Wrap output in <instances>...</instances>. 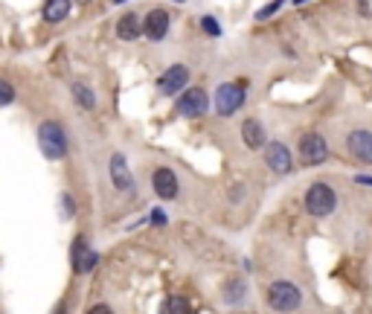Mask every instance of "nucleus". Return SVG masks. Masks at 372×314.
<instances>
[{
    "label": "nucleus",
    "instance_id": "obj_2",
    "mask_svg": "<svg viewBox=\"0 0 372 314\" xmlns=\"http://www.w3.org/2000/svg\"><path fill=\"white\" fill-rule=\"evenodd\" d=\"M303 204H305V213L312 215V219H326V215L338 210V195H334V189L329 184L317 180V184L308 186Z\"/></svg>",
    "mask_w": 372,
    "mask_h": 314
},
{
    "label": "nucleus",
    "instance_id": "obj_22",
    "mask_svg": "<svg viewBox=\"0 0 372 314\" xmlns=\"http://www.w3.org/2000/svg\"><path fill=\"white\" fill-rule=\"evenodd\" d=\"M9 102H15V88H12L6 79H0V108L9 105Z\"/></svg>",
    "mask_w": 372,
    "mask_h": 314
},
{
    "label": "nucleus",
    "instance_id": "obj_20",
    "mask_svg": "<svg viewBox=\"0 0 372 314\" xmlns=\"http://www.w3.org/2000/svg\"><path fill=\"white\" fill-rule=\"evenodd\" d=\"M61 219H73L76 215V201H73V195H67V192H61Z\"/></svg>",
    "mask_w": 372,
    "mask_h": 314
},
{
    "label": "nucleus",
    "instance_id": "obj_10",
    "mask_svg": "<svg viewBox=\"0 0 372 314\" xmlns=\"http://www.w3.org/2000/svg\"><path fill=\"white\" fill-rule=\"evenodd\" d=\"M152 189H154V195H157L160 201L178 198V192H181L178 175L172 172L169 166H157V169H154V175H152Z\"/></svg>",
    "mask_w": 372,
    "mask_h": 314
},
{
    "label": "nucleus",
    "instance_id": "obj_19",
    "mask_svg": "<svg viewBox=\"0 0 372 314\" xmlns=\"http://www.w3.org/2000/svg\"><path fill=\"white\" fill-rule=\"evenodd\" d=\"M166 314H186L189 311V300L186 297H169V303L163 306Z\"/></svg>",
    "mask_w": 372,
    "mask_h": 314
},
{
    "label": "nucleus",
    "instance_id": "obj_8",
    "mask_svg": "<svg viewBox=\"0 0 372 314\" xmlns=\"http://www.w3.org/2000/svg\"><path fill=\"white\" fill-rule=\"evenodd\" d=\"M346 152H349L358 163L372 166V131L367 128H355L346 134Z\"/></svg>",
    "mask_w": 372,
    "mask_h": 314
},
{
    "label": "nucleus",
    "instance_id": "obj_4",
    "mask_svg": "<svg viewBox=\"0 0 372 314\" xmlns=\"http://www.w3.org/2000/svg\"><path fill=\"white\" fill-rule=\"evenodd\" d=\"M207 108H209V99H207L204 88H186L175 102V114L186 117V119H198L207 114Z\"/></svg>",
    "mask_w": 372,
    "mask_h": 314
},
{
    "label": "nucleus",
    "instance_id": "obj_21",
    "mask_svg": "<svg viewBox=\"0 0 372 314\" xmlns=\"http://www.w3.org/2000/svg\"><path fill=\"white\" fill-rule=\"evenodd\" d=\"M282 6H285V0H270L268 6H262V9L256 12V21H268L270 15H277V12H279Z\"/></svg>",
    "mask_w": 372,
    "mask_h": 314
},
{
    "label": "nucleus",
    "instance_id": "obj_18",
    "mask_svg": "<svg viewBox=\"0 0 372 314\" xmlns=\"http://www.w3.org/2000/svg\"><path fill=\"white\" fill-rule=\"evenodd\" d=\"M70 90H73V99H76V105H82L84 111H93V108H96V93L88 88V84L76 82Z\"/></svg>",
    "mask_w": 372,
    "mask_h": 314
},
{
    "label": "nucleus",
    "instance_id": "obj_23",
    "mask_svg": "<svg viewBox=\"0 0 372 314\" xmlns=\"http://www.w3.org/2000/svg\"><path fill=\"white\" fill-rule=\"evenodd\" d=\"M201 27H204V32H207V35H213V38H218V35H221V27L216 23V18H213V15L201 18Z\"/></svg>",
    "mask_w": 372,
    "mask_h": 314
},
{
    "label": "nucleus",
    "instance_id": "obj_25",
    "mask_svg": "<svg viewBox=\"0 0 372 314\" xmlns=\"http://www.w3.org/2000/svg\"><path fill=\"white\" fill-rule=\"evenodd\" d=\"M355 184H361V186H372V175H358V178H355Z\"/></svg>",
    "mask_w": 372,
    "mask_h": 314
},
{
    "label": "nucleus",
    "instance_id": "obj_6",
    "mask_svg": "<svg viewBox=\"0 0 372 314\" xmlns=\"http://www.w3.org/2000/svg\"><path fill=\"white\" fill-rule=\"evenodd\" d=\"M329 157V143L323 134H305L300 140V160L303 166H320Z\"/></svg>",
    "mask_w": 372,
    "mask_h": 314
},
{
    "label": "nucleus",
    "instance_id": "obj_11",
    "mask_svg": "<svg viewBox=\"0 0 372 314\" xmlns=\"http://www.w3.org/2000/svg\"><path fill=\"white\" fill-rule=\"evenodd\" d=\"M169 27H172V18H169L166 9H152L143 18V35L152 41H163L169 35Z\"/></svg>",
    "mask_w": 372,
    "mask_h": 314
},
{
    "label": "nucleus",
    "instance_id": "obj_14",
    "mask_svg": "<svg viewBox=\"0 0 372 314\" xmlns=\"http://www.w3.org/2000/svg\"><path fill=\"white\" fill-rule=\"evenodd\" d=\"M143 35V18L134 15V12H126L119 21H117V38L122 41H137Z\"/></svg>",
    "mask_w": 372,
    "mask_h": 314
},
{
    "label": "nucleus",
    "instance_id": "obj_7",
    "mask_svg": "<svg viewBox=\"0 0 372 314\" xmlns=\"http://www.w3.org/2000/svg\"><path fill=\"white\" fill-rule=\"evenodd\" d=\"M189 84V67L186 64H172L169 70H163V76L157 79V90L163 96H178L186 90Z\"/></svg>",
    "mask_w": 372,
    "mask_h": 314
},
{
    "label": "nucleus",
    "instance_id": "obj_9",
    "mask_svg": "<svg viewBox=\"0 0 372 314\" xmlns=\"http://www.w3.org/2000/svg\"><path fill=\"white\" fill-rule=\"evenodd\" d=\"M265 163H268V169H270L274 175H288L291 169H294L291 152H288V146H285V143H279V140L265 143Z\"/></svg>",
    "mask_w": 372,
    "mask_h": 314
},
{
    "label": "nucleus",
    "instance_id": "obj_3",
    "mask_svg": "<svg viewBox=\"0 0 372 314\" xmlns=\"http://www.w3.org/2000/svg\"><path fill=\"white\" fill-rule=\"evenodd\" d=\"M300 303H303V294H300V288H297L294 282H288V280L270 282L268 306L274 311H294V309H300Z\"/></svg>",
    "mask_w": 372,
    "mask_h": 314
},
{
    "label": "nucleus",
    "instance_id": "obj_5",
    "mask_svg": "<svg viewBox=\"0 0 372 314\" xmlns=\"http://www.w3.org/2000/svg\"><path fill=\"white\" fill-rule=\"evenodd\" d=\"M244 99H247L244 84H233V82L221 84V88L216 90V111H218V117H233L244 105Z\"/></svg>",
    "mask_w": 372,
    "mask_h": 314
},
{
    "label": "nucleus",
    "instance_id": "obj_24",
    "mask_svg": "<svg viewBox=\"0 0 372 314\" xmlns=\"http://www.w3.org/2000/svg\"><path fill=\"white\" fill-rule=\"evenodd\" d=\"M152 221H154V224H166V213L154 210V213H152Z\"/></svg>",
    "mask_w": 372,
    "mask_h": 314
},
{
    "label": "nucleus",
    "instance_id": "obj_28",
    "mask_svg": "<svg viewBox=\"0 0 372 314\" xmlns=\"http://www.w3.org/2000/svg\"><path fill=\"white\" fill-rule=\"evenodd\" d=\"M76 3H82V6H84V3H91V0H76Z\"/></svg>",
    "mask_w": 372,
    "mask_h": 314
},
{
    "label": "nucleus",
    "instance_id": "obj_29",
    "mask_svg": "<svg viewBox=\"0 0 372 314\" xmlns=\"http://www.w3.org/2000/svg\"><path fill=\"white\" fill-rule=\"evenodd\" d=\"M114 3H128V0H114Z\"/></svg>",
    "mask_w": 372,
    "mask_h": 314
},
{
    "label": "nucleus",
    "instance_id": "obj_26",
    "mask_svg": "<svg viewBox=\"0 0 372 314\" xmlns=\"http://www.w3.org/2000/svg\"><path fill=\"white\" fill-rule=\"evenodd\" d=\"M91 311H93V314H108V311H111V309H108V306H93V309H91Z\"/></svg>",
    "mask_w": 372,
    "mask_h": 314
},
{
    "label": "nucleus",
    "instance_id": "obj_16",
    "mask_svg": "<svg viewBox=\"0 0 372 314\" xmlns=\"http://www.w3.org/2000/svg\"><path fill=\"white\" fill-rule=\"evenodd\" d=\"M247 300V282L242 276H233L230 282H224V303L227 306H242Z\"/></svg>",
    "mask_w": 372,
    "mask_h": 314
},
{
    "label": "nucleus",
    "instance_id": "obj_13",
    "mask_svg": "<svg viewBox=\"0 0 372 314\" xmlns=\"http://www.w3.org/2000/svg\"><path fill=\"white\" fill-rule=\"evenodd\" d=\"M96 262H99V253L84 245V239H76V245H73V271L88 274L96 268Z\"/></svg>",
    "mask_w": 372,
    "mask_h": 314
},
{
    "label": "nucleus",
    "instance_id": "obj_15",
    "mask_svg": "<svg viewBox=\"0 0 372 314\" xmlns=\"http://www.w3.org/2000/svg\"><path fill=\"white\" fill-rule=\"evenodd\" d=\"M242 140H244V146L247 149H265V143H268V137H265V128H262V123L259 119H244L242 123Z\"/></svg>",
    "mask_w": 372,
    "mask_h": 314
},
{
    "label": "nucleus",
    "instance_id": "obj_27",
    "mask_svg": "<svg viewBox=\"0 0 372 314\" xmlns=\"http://www.w3.org/2000/svg\"><path fill=\"white\" fill-rule=\"evenodd\" d=\"M294 3H297V6H303V3H308V0H294Z\"/></svg>",
    "mask_w": 372,
    "mask_h": 314
},
{
    "label": "nucleus",
    "instance_id": "obj_17",
    "mask_svg": "<svg viewBox=\"0 0 372 314\" xmlns=\"http://www.w3.org/2000/svg\"><path fill=\"white\" fill-rule=\"evenodd\" d=\"M70 15V0H47L44 3V21L47 23H61Z\"/></svg>",
    "mask_w": 372,
    "mask_h": 314
},
{
    "label": "nucleus",
    "instance_id": "obj_1",
    "mask_svg": "<svg viewBox=\"0 0 372 314\" xmlns=\"http://www.w3.org/2000/svg\"><path fill=\"white\" fill-rule=\"evenodd\" d=\"M38 149L47 160H61L67 154V134L56 119H44L38 125Z\"/></svg>",
    "mask_w": 372,
    "mask_h": 314
},
{
    "label": "nucleus",
    "instance_id": "obj_12",
    "mask_svg": "<svg viewBox=\"0 0 372 314\" xmlns=\"http://www.w3.org/2000/svg\"><path fill=\"white\" fill-rule=\"evenodd\" d=\"M108 172H111V184H114V189H119V192H131L134 189V175H131L128 160L122 154H111Z\"/></svg>",
    "mask_w": 372,
    "mask_h": 314
},
{
    "label": "nucleus",
    "instance_id": "obj_30",
    "mask_svg": "<svg viewBox=\"0 0 372 314\" xmlns=\"http://www.w3.org/2000/svg\"><path fill=\"white\" fill-rule=\"evenodd\" d=\"M175 3H186V0H175Z\"/></svg>",
    "mask_w": 372,
    "mask_h": 314
}]
</instances>
